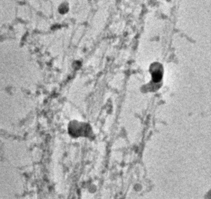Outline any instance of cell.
Returning a JSON list of instances; mask_svg holds the SVG:
<instances>
[{"mask_svg": "<svg viewBox=\"0 0 211 199\" xmlns=\"http://www.w3.org/2000/svg\"><path fill=\"white\" fill-rule=\"evenodd\" d=\"M152 77H153V80H154V82H159V80L162 78V73L159 71L156 70L153 73Z\"/></svg>", "mask_w": 211, "mask_h": 199, "instance_id": "cell-2", "label": "cell"}, {"mask_svg": "<svg viewBox=\"0 0 211 199\" xmlns=\"http://www.w3.org/2000/svg\"><path fill=\"white\" fill-rule=\"evenodd\" d=\"M70 10V5L69 4L67 1H63L61 2L58 7V11L61 15H66L67 14Z\"/></svg>", "mask_w": 211, "mask_h": 199, "instance_id": "cell-1", "label": "cell"}]
</instances>
